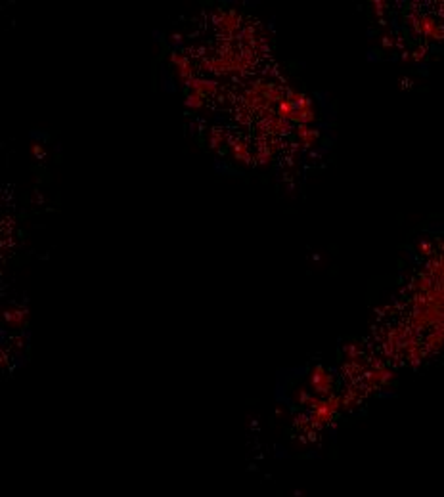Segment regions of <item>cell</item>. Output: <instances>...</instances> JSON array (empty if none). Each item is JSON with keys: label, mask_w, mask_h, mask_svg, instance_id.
<instances>
[{"label": "cell", "mask_w": 444, "mask_h": 497, "mask_svg": "<svg viewBox=\"0 0 444 497\" xmlns=\"http://www.w3.org/2000/svg\"><path fill=\"white\" fill-rule=\"evenodd\" d=\"M385 6H387L385 2H373V10H375L377 14H383V12H385Z\"/></svg>", "instance_id": "obj_10"}, {"label": "cell", "mask_w": 444, "mask_h": 497, "mask_svg": "<svg viewBox=\"0 0 444 497\" xmlns=\"http://www.w3.org/2000/svg\"><path fill=\"white\" fill-rule=\"evenodd\" d=\"M186 105H188V107H192V109H199V107H203V96L196 94V92L188 94Z\"/></svg>", "instance_id": "obj_7"}, {"label": "cell", "mask_w": 444, "mask_h": 497, "mask_svg": "<svg viewBox=\"0 0 444 497\" xmlns=\"http://www.w3.org/2000/svg\"><path fill=\"white\" fill-rule=\"evenodd\" d=\"M257 159L262 163V165L270 163V159H272V149H268V146H260L257 151Z\"/></svg>", "instance_id": "obj_8"}, {"label": "cell", "mask_w": 444, "mask_h": 497, "mask_svg": "<svg viewBox=\"0 0 444 497\" xmlns=\"http://www.w3.org/2000/svg\"><path fill=\"white\" fill-rule=\"evenodd\" d=\"M297 136H299V140H301L304 146H314L316 138H318V132L310 130L306 124H299V128H297Z\"/></svg>", "instance_id": "obj_5"}, {"label": "cell", "mask_w": 444, "mask_h": 497, "mask_svg": "<svg viewBox=\"0 0 444 497\" xmlns=\"http://www.w3.org/2000/svg\"><path fill=\"white\" fill-rule=\"evenodd\" d=\"M171 61L172 63H176L178 75H180V79H182L184 83H188L190 79H194V65H192L184 56H180V54H171Z\"/></svg>", "instance_id": "obj_2"}, {"label": "cell", "mask_w": 444, "mask_h": 497, "mask_svg": "<svg viewBox=\"0 0 444 497\" xmlns=\"http://www.w3.org/2000/svg\"><path fill=\"white\" fill-rule=\"evenodd\" d=\"M226 138H224V134H220V130L216 128V130H213V134H211V146L213 147H218L222 142H224Z\"/></svg>", "instance_id": "obj_9"}, {"label": "cell", "mask_w": 444, "mask_h": 497, "mask_svg": "<svg viewBox=\"0 0 444 497\" xmlns=\"http://www.w3.org/2000/svg\"><path fill=\"white\" fill-rule=\"evenodd\" d=\"M232 153H234V157H236L238 161L245 163V165H249V163H251L249 147H247V144L242 142V140H234V142H232Z\"/></svg>", "instance_id": "obj_4"}, {"label": "cell", "mask_w": 444, "mask_h": 497, "mask_svg": "<svg viewBox=\"0 0 444 497\" xmlns=\"http://www.w3.org/2000/svg\"><path fill=\"white\" fill-rule=\"evenodd\" d=\"M33 155H37V157L43 155V147L39 146V144H33Z\"/></svg>", "instance_id": "obj_11"}, {"label": "cell", "mask_w": 444, "mask_h": 497, "mask_svg": "<svg viewBox=\"0 0 444 497\" xmlns=\"http://www.w3.org/2000/svg\"><path fill=\"white\" fill-rule=\"evenodd\" d=\"M278 115L282 119H286V121H291V119H293V115H295V105H293V102H291L289 98H286V100H282V102L278 103Z\"/></svg>", "instance_id": "obj_6"}, {"label": "cell", "mask_w": 444, "mask_h": 497, "mask_svg": "<svg viewBox=\"0 0 444 497\" xmlns=\"http://www.w3.org/2000/svg\"><path fill=\"white\" fill-rule=\"evenodd\" d=\"M240 21H242V17L236 14V12H226V14H222L218 25H220V29L224 31V33L234 35L238 31V27H240Z\"/></svg>", "instance_id": "obj_3"}, {"label": "cell", "mask_w": 444, "mask_h": 497, "mask_svg": "<svg viewBox=\"0 0 444 497\" xmlns=\"http://www.w3.org/2000/svg\"><path fill=\"white\" fill-rule=\"evenodd\" d=\"M186 84L192 88V92H196L199 96H213V94H216V90H218V84H216L215 81H205V79H197V77L190 79Z\"/></svg>", "instance_id": "obj_1"}]
</instances>
